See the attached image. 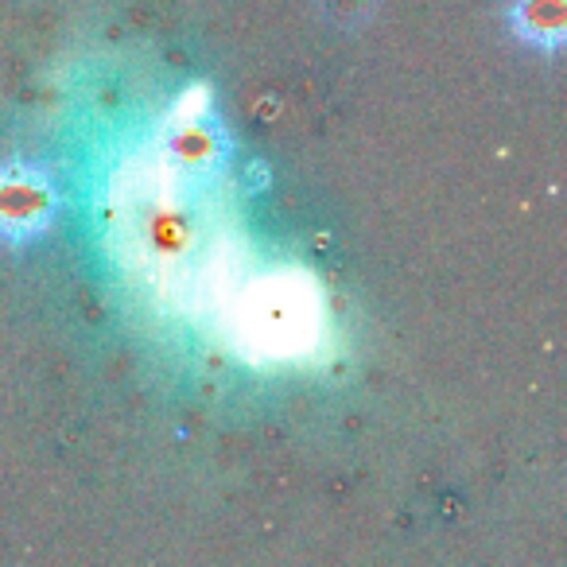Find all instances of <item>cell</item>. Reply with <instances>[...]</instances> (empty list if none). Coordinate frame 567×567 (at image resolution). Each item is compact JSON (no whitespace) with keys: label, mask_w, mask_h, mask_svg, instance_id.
<instances>
[{"label":"cell","mask_w":567,"mask_h":567,"mask_svg":"<svg viewBox=\"0 0 567 567\" xmlns=\"http://www.w3.org/2000/svg\"><path fill=\"white\" fill-rule=\"evenodd\" d=\"M55 183L32 164H0V241L28 245L55 221Z\"/></svg>","instance_id":"cell-1"},{"label":"cell","mask_w":567,"mask_h":567,"mask_svg":"<svg viewBox=\"0 0 567 567\" xmlns=\"http://www.w3.org/2000/svg\"><path fill=\"white\" fill-rule=\"evenodd\" d=\"M167 156L179 172L187 175H210L226 164L229 156V141L221 133L218 121H206V117H190L179 121L167 136Z\"/></svg>","instance_id":"cell-2"},{"label":"cell","mask_w":567,"mask_h":567,"mask_svg":"<svg viewBox=\"0 0 567 567\" xmlns=\"http://www.w3.org/2000/svg\"><path fill=\"white\" fill-rule=\"evenodd\" d=\"M509 28L536 51L564 48V0H513Z\"/></svg>","instance_id":"cell-3"}]
</instances>
